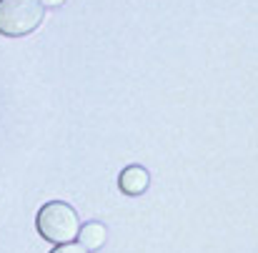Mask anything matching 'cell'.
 <instances>
[{"instance_id": "6da1fadb", "label": "cell", "mask_w": 258, "mask_h": 253, "mask_svg": "<svg viewBox=\"0 0 258 253\" xmlns=\"http://www.w3.org/2000/svg\"><path fill=\"white\" fill-rule=\"evenodd\" d=\"M38 233L50 243H73L81 233V218L73 206L63 201H50L38 211Z\"/></svg>"}, {"instance_id": "7a4b0ae2", "label": "cell", "mask_w": 258, "mask_h": 253, "mask_svg": "<svg viewBox=\"0 0 258 253\" xmlns=\"http://www.w3.org/2000/svg\"><path fill=\"white\" fill-rule=\"evenodd\" d=\"M45 8L40 0H0V35L23 38L43 23Z\"/></svg>"}, {"instance_id": "3957f363", "label": "cell", "mask_w": 258, "mask_h": 253, "mask_svg": "<svg viewBox=\"0 0 258 253\" xmlns=\"http://www.w3.org/2000/svg\"><path fill=\"white\" fill-rule=\"evenodd\" d=\"M148 185H151V173L143 166H128L118 175V188L125 196H141L148 191Z\"/></svg>"}, {"instance_id": "277c9868", "label": "cell", "mask_w": 258, "mask_h": 253, "mask_svg": "<svg viewBox=\"0 0 258 253\" xmlns=\"http://www.w3.org/2000/svg\"><path fill=\"white\" fill-rule=\"evenodd\" d=\"M78 238H81V246H86L88 251H98L105 243V226L98 221H90L86 226H81Z\"/></svg>"}, {"instance_id": "5b68a950", "label": "cell", "mask_w": 258, "mask_h": 253, "mask_svg": "<svg viewBox=\"0 0 258 253\" xmlns=\"http://www.w3.org/2000/svg\"><path fill=\"white\" fill-rule=\"evenodd\" d=\"M50 253H90L86 246H81V243H63V246H55Z\"/></svg>"}, {"instance_id": "8992f818", "label": "cell", "mask_w": 258, "mask_h": 253, "mask_svg": "<svg viewBox=\"0 0 258 253\" xmlns=\"http://www.w3.org/2000/svg\"><path fill=\"white\" fill-rule=\"evenodd\" d=\"M43 3V8H60L66 0H40Z\"/></svg>"}]
</instances>
